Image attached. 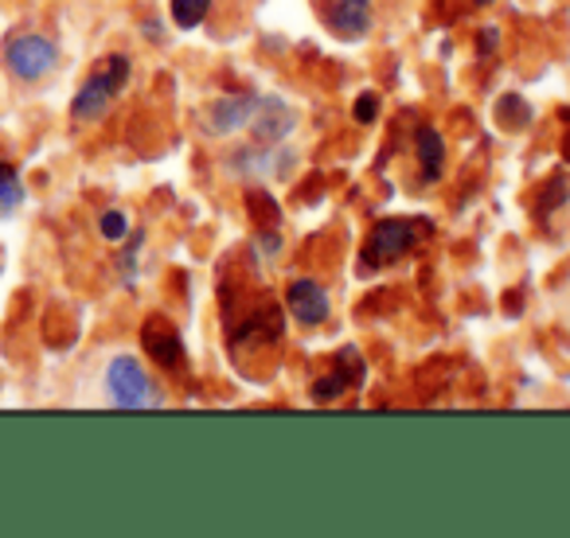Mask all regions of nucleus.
<instances>
[{
    "label": "nucleus",
    "mask_w": 570,
    "mask_h": 538,
    "mask_svg": "<svg viewBox=\"0 0 570 538\" xmlns=\"http://www.w3.org/2000/svg\"><path fill=\"white\" fill-rule=\"evenodd\" d=\"M500 121L512 129H523L531 121V106L523 102V98H504V102H500Z\"/></svg>",
    "instance_id": "15"
},
{
    "label": "nucleus",
    "mask_w": 570,
    "mask_h": 538,
    "mask_svg": "<svg viewBox=\"0 0 570 538\" xmlns=\"http://www.w3.org/2000/svg\"><path fill=\"white\" fill-rule=\"evenodd\" d=\"M141 343H145V351H149V356L165 367V371L184 367V340H180V332L168 325V320L153 317L149 325L141 328Z\"/></svg>",
    "instance_id": "9"
},
{
    "label": "nucleus",
    "mask_w": 570,
    "mask_h": 538,
    "mask_svg": "<svg viewBox=\"0 0 570 538\" xmlns=\"http://www.w3.org/2000/svg\"><path fill=\"white\" fill-rule=\"evenodd\" d=\"M562 191H567V176H559V180H551V188H547V196H551V199H547V203H543V211H551V207H559L562 199H567V196H562Z\"/></svg>",
    "instance_id": "19"
},
{
    "label": "nucleus",
    "mask_w": 570,
    "mask_h": 538,
    "mask_svg": "<svg viewBox=\"0 0 570 538\" xmlns=\"http://www.w3.org/2000/svg\"><path fill=\"white\" fill-rule=\"evenodd\" d=\"M129 82V59L126 56H110L102 67H98L95 74L87 79V87L75 94V121H98L106 110H110V102L121 94V87Z\"/></svg>",
    "instance_id": "1"
},
{
    "label": "nucleus",
    "mask_w": 570,
    "mask_h": 538,
    "mask_svg": "<svg viewBox=\"0 0 570 538\" xmlns=\"http://www.w3.org/2000/svg\"><path fill=\"white\" fill-rule=\"evenodd\" d=\"M325 20L341 40L356 43L372 32V0H328L325 4Z\"/></svg>",
    "instance_id": "8"
},
{
    "label": "nucleus",
    "mask_w": 570,
    "mask_h": 538,
    "mask_svg": "<svg viewBox=\"0 0 570 538\" xmlns=\"http://www.w3.org/2000/svg\"><path fill=\"white\" fill-rule=\"evenodd\" d=\"M419 242V230H414L411 219H383L372 227V235H367L364 242V253H360V269L364 273H372V269H383L391 266V261L406 258L411 253V246Z\"/></svg>",
    "instance_id": "2"
},
{
    "label": "nucleus",
    "mask_w": 570,
    "mask_h": 538,
    "mask_svg": "<svg viewBox=\"0 0 570 538\" xmlns=\"http://www.w3.org/2000/svg\"><path fill=\"white\" fill-rule=\"evenodd\" d=\"M497 28H484V36H481V43H476V48H481V56H489L492 48H497Z\"/></svg>",
    "instance_id": "20"
},
{
    "label": "nucleus",
    "mask_w": 570,
    "mask_h": 538,
    "mask_svg": "<svg viewBox=\"0 0 570 538\" xmlns=\"http://www.w3.org/2000/svg\"><path fill=\"white\" fill-rule=\"evenodd\" d=\"M20 203H24V188H20L17 168L4 165V160H0V215L17 211Z\"/></svg>",
    "instance_id": "13"
},
{
    "label": "nucleus",
    "mask_w": 570,
    "mask_h": 538,
    "mask_svg": "<svg viewBox=\"0 0 570 538\" xmlns=\"http://www.w3.org/2000/svg\"><path fill=\"white\" fill-rule=\"evenodd\" d=\"M364 379H367L364 356H360L356 348H344L341 356H336L333 371L321 375V379H317V387H313V402H336V398L348 395V390L360 387Z\"/></svg>",
    "instance_id": "5"
},
{
    "label": "nucleus",
    "mask_w": 570,
    "mask_h": 538,
    "mask_svg": "<svg viewBox=\"0 0 570 538\" xmlns=\"http://www.w3.org/2000/svg\"><path fill=\"white\" fill-rule=\"evenodd\" d=\"M414 149H419V165H422V176H426L430 183L442 176V165H445V141L438 129H419V137H414Z\"/></svg>",
    "instance_id": "12"
},
{
    "label": "nucleus",
    "mask_w": 570,
    "mask_h": 538,
    "mask_svg": "<svg viewBox=\"0 0 570 538\" xmlns=\"http://www.w3.org/2000/svg\"><path fill=\"white\" fill-rule=\"evenodd\" d=\"M98 227H102V238H110V242H121L129 235V219L121 211H106Z\"/></svg>",
    "instance_id": "16"
},
{
    "label": "nucleus",
    "mask_w": 570,
    "mask_h": 538,
    "mask_svg": "<svg viewBox=\"0 0 570 538\" xmlns=\"http://www.w3.org/2000/svg\"><path fill=\"white\" fill-rule=\"evenodd\" d=\"M207 12H212V0H173V20H176V28H184V32L204 24Z\"/></svg>",
    "instance_id": "14"
},
{
    "label": "nucleus",
    "mask_w": 570,
    "mask_h": 538,
    "mask_svg": "<svg viewBox=\"0 0 570 538\" xmlns=\"http://www.w3.org/2000/svg\"><path fill=\"white\" fill-rule=\"evenodd\" d=\"M4 59H9V67H12L17 79L36 82L56 67L59 48L51 40H43V36H17V40L9 43V51H4Z\"/></svg>",
    "instance_id": "4"
},
{
    "label": "nucleus",
    "mask_w": 570,
    "mask_h": 538,
    "mask_svg": "<svg viewBox=\"0 0 570 538\" xmlns=\"http://www.w3.org/2000/svg\"><path fill=\"white\" fill-rule=\"evenodd\" d=\"M294 126H297V113L289 110L282 98H258V110H254V118H250L254 145L274 149V145H282L285 137L294 133Z\"/></svg>",
    "instance_id": "6"
},
{
    "label": "nucleus",
    "mask_w": 570,
    "mask_h": 538,
    "mask_svg": "<svg viewBox=\"0 0 570 538\" xmlns=\"http://www.w3.org/2000/svg\"><path fill=\"white\" fill-rule=\"evenodd\" d=\"M106 387H110V398L126 410H137V406H153L160 402V395H153L149 387V375L145 367L137 363L134 356H118L106 371Z\"/></svg>",
    "instance_id": "3"
},
{
    "label": "nucleus",
    "mask_w": 570,
    "mask_h": 538,
    "mask_svg": "<svg viewBox=\"0 0 570 538\" xmlns=\"http://www.w3.org/2000/svg\"><path fill=\"white\" fill-rule=\"evenodd\" d=\"M254 253H266V258H274V253H282V238L266 227L258 238H254Z\"/></svg>",
    "instance_id": "18"
},
{
    "label": "nucleus",
    "mask_w": 570,
    "mask_h": 538,
    "mask_svg": "<svg viewBox=\"0 0 570 538\" xmlns=\"http://www.w3.org/2000/svg\"><path fill=\"white\" fill-rule=\"evenodd\" d=\"M254 110H258V98L254 94H223L219 102H212V113H207V126L212 133H235V129L250 126Z\"/></svg>",
    "instance_id": "10"
},
{
    "label": "nucleus",
    "mask_w": 570,
    "mask_h": 538,
    "mask_svg": "<svg viewBox=\"0 0 570 538\" xmlns=\"http://www.w3.org/2000/svg\"><path fill=\"white\" fill-rule=\"evenodd\" d=\"M274 152L266 149V145H250V149H238L235 157L227 160V172L238 176V180H266V176H274Z\"/></svg>",
    "instance_id": "11"
},
{
    "label": "nucleus",
    "mask_w": 570,
    "mask_h": 538,
    "mask_svg": "<svg viewBox=\"0 0 570 538\" xmlns=\"http://www.w3.org/2000/svg\"><path fill=\"white\" fill-rule=\"evenodd\" d=\"M476 4H492V0H476Z\"/></svg>",
    "instance_id": "21"
},
{
    "label": "nucleus",
    "mask_w": 570,
    "mask_h": 538,
    "mask_svg": "<svg viewBox=\"0 0 570 538\" xmlns=\"http://www.w3.org/2000/svg\"><path fill=\"white\" fill-rule=\"evenodd\" d=\"M375 113H380V98H375L372 90H367V94H360V102H356V121H364V126H372Z\"/></svg>",
    "instance_id": "17"
},
{
    "label": "nucleus",
    "mask_w": 570,
    "mask_h": 538,
    "mask_svg": "<svg viewBox=\"0 0 570 538\" xmlns=\"http://www.w3.org/2000/svg\"><path fill=\"white\" fill-rule=\"evenodd\" d=\"M285 305H289V312H294L297 325H305V328H317L328 320V293H325V286H317L313 278L289 281V289H285Z\"/></svg>",
    "instance_id": "7"
}]
</instances>
